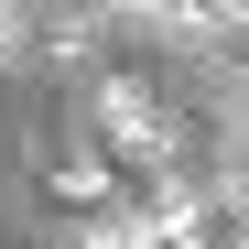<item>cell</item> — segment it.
Segmentation results:
<instances>
[{
  "label": "cell",
  "mask_w": 249,
  "mask_h": 249,
  "mask_svg": "<svg viewBox=\"0 0 249 249\" xmlns=\"http://www.w3.org/2000/svg\"><path fill=\"white\" fill-rule=\"evenodd\" d=\"M98 130L130 162H162V152H174V119H162V98L141 87V76H98Z\"/></svg>",
  "instance_id": "cell-1"
},
{
  "label": "cell",
  "mask_w": 249,
  "mask_h": 249,
  "mask_svg": "<svg viewBox=\"0 0 249 249\" xmlns=\"http://www.w3.org/2000/svg\"><path fill=\"white\" fill-rule=\"evenodd\" d=\"M141 22H152V33H174V44H206V33H217V0H152Z\"/></svg>",
  "instance_id": "cell-2"
},
{
  "label": "cell",
  "mask_w": 249,
  "mask_h": 249,
  "mask_svg": "<svg viewBox=\"0 0 249 249\" xmlns=\"http://www.w3.org/2000/svg\"><path fill=\"white\" fill-rule=\"evenodd\" d=\"M87 44H98V11H76V22L44 33V54H54V65H87Z\"/></svg>",
  "instance_id": "cell-3"
},
{
  "label": "cell",
  "mask_w": 249,
  "mask_h": 249,
  "mask_svg": "<svg viewBox=\"0 0 249 249\" xmlns=\"http://www.w3.org/2000/svg\"><path fill=\"white\" fill-rule=\"evenodd\" d=\"M22 44H33V22H22V11H11V0H0V65H11V54H22Z\"/></svg>",
  "instance_id": "cell-4"
},
{
  "label": "cell",
  "mask_w": 249,
  "mask_h": 249,
  "mask_svg": "<svg viewBox=\"0 0 249 249\" xmlns=\"http://www.w3.org/2000/svg\"><path fill=\"white\" fill-rule=\"evenodd\" d=\"M217 33H249V0H217Z\"/></svg>",
  "instance_id": "cell-5"
},
{
  "label": "cell",
  "mask_w": 249,
  "mask_h": 249,
  "mask_svg": "<svg viewBox=\"0 0 249 249\" xmlns=\"http://www.w3.org/2000/svg\"><path fill=\"white\" fill-rule=\"evenodd\" d=\"M87 11H152V0H87Z\"/></svg>",
  "instance_id": "cell-6"
}]
</instances>
